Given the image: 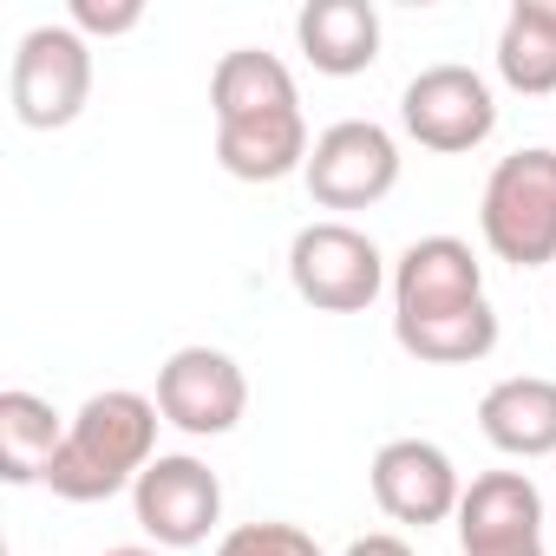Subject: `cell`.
<instances>
[{"instance_id": "cell-1", "label": "cell", "mask_w": 556, "mask_h": 556, "mask_svg": "<svg viewBox=\"0 0 556 556\" xmlns=\"http://www.w3.org/2000/svg\"><path fill=\"white\" fill-rule=\"evenodd\" d=\"M210 112H216V164L236 184H282L308 170L315 144H308L302 92L275 53L262 47L223 53L210 73Z\"/></svg>"}, {"instance_id": "cell-2", "label": "cell", "mask_w": 556, "mask_h": 556, "mask_svg": "<svg viewBox=\"0 0 556 556\" xmlns=\"http://www.w3.org/2000/svg\"><path fill=\"white\" fill-rule=\"evenodd\" d=\"M157 426H164L157 400H144L131 387L92 393L66 419V439L47 465V491L66 504H105V497L131 491L157 458Z\"/></svg>"}, {"instance_id": "cell-3", "label": "cell", "mask_w": 556, "mask_h": 556, "mask_svg": "<svg viewBox=\"0 0 556 556\" xmlns=\"http://www.w3.org/2000/svg\"><path fill=\"white\" fill-rule=\"evenodd\" d=\"M478 229H484V249L510 268L556 262V151L549 144H523L491 164L478 197Z\"/></svg>"}, {"instance_id": "cell-4", "label": "cell", "mask_w": 556, "mask_h": 556, "mask_svg": "<svg viewBox=\"0 0 556 556\" xmlns=\"http://www.w3.org/2000/svg\"><path fill=\"white\" fill-rule=\"evenodd\" d=\"M289 282L308 308L321 315H367L380 302V289H393V268L380 255V242L341 216L295 229L289 242Z\"/></svg>"}, {"instance_id": "cell-5", "label": "cell", "mask_w": 556, "mask_h": 556, "mask_svg": "<svg viewBox=\"0 0 556 556\" xmlns=\"http://www.w3.org/2000/svg\"><path fill=\"white\" fill-rule=\"evenodd\" d=\"M8 99H14V118L27 131H66L92 99V40L66 21L21 34Z\"/></svg>"}, {"instance_id": "cell-6", "label": "cell", "mask_w": 556, "mask_h": 556, "mask_svg": "<svg viewBox=\"0 0 556 556\" xmlns=\"http://www.w3.org/2000/svg\"><path fill=\"white\" fill-rule=\"evenodd\" d=\"M400 125L413 144L439 151V157H458V151H478L491 131H497V92L484 73L471 66H426L406 79L400 92Z\"/></svg>"}, {"instance_id": "cell-7", "label": "cell", "mask_w": 556, "mask_h": 556, "mask_svg": "<svg viewBox=\"0 0 556 556\" xmlns=\"http://www.w3.org/2000/svg\"><path fill=\"white\" fill-rule=\"evenodd\" d=\"M308 197L321 210H374L400 184V144L374 118H341L308 151Z\"/></svg>"}, {"instance_id": "cell-8", "label": "cell", "mask_w": 556, "mask_h": 556, "mask_svg": "<svg viewBox=\"0 0 556 556\" xmlns=\"http://www.w3.org/2000/svg\"><path fill=\"white\" fill-rule=\"evenodd\" d=\"M131 510L157 549H197L223 523V478L190 452H157L151 471L131 484Z\"/></svg>"}, {"instance_id": "cell-9", "label": "cell", "mask_w": 556, "mask_h": 556, "mask_svg": "<svg viewBox=\"0 0 556 556\" xmlns=\"http://www.w3.org/2000/svg\"><path fill=\"white\" fill-rule=\"evenodd\" d=\"M157 413L190 439H223L249 413V380L223 348H177L157 367Z\"/></svg>"}, {"instance_id": "cell-10", "label": "cell", "mask_w": 556, "mask_h": 556, "mask_svg": "<svg viewBox=\"0 0 556 556\" xmlns=\"http://www.w3.org/2000/svg\"><path fill=\"white\" fill-rule=\"evenodd\" d=\"M367 478H374V504L393 523H413V530L458 517V497H465L452 452L432 445V439H387L374 452V471Z\"/></svg>"}, {"instance_id": "cell-11", "label": "cell", "mask_w": 556, "mask_h": 556, "mask_svg": "<svg viewBox=\"0 0 556 556\" xmlns=\"http://www.w3.org/2000/svg\"><path fill=\"white\" fill-rule=\"evenodd\" d=\"M465 556H543V491L530 471H484L458 497Z\"/></svg>"}, {"instance_id": "cell-12", "label": "cell", "mask_w": 556, "mask_h": 556, "mask_svg": "<svg viewBox=\"0 0 556 556\" xmlns=\"http://www.w3.org/2000/svg\"><path fill=\"white\" fill-rule=\"evenodd\" d=\"M484 302V262L458 236H419L393 262V321H439Z\"/></svg>"}, {"instance_id": "cell-13", "label": "cell", "mask_w": 556, "mask_h": 556, "mask_svg": "<svg viewBox=\"0 0 556 556\" xmlns=\"http://www.w3.org/2000/svg\"><path fill=\"white\" fill-rule=\"evenodd\" d=\"M478 432L504 458H556V380L510 374L478 400Z\"/></svg>"}, {"instance_id": "cell-14", "label": "cell", "mask_w": 556, "mask_h": 556, "mask_svg": "<svg viewBox=\"0 0 556 556\" xmlns=\"http://www.w3.org/2000/svg\"><path fill=\"white\" fill-rule=\"evenodd\" d=\"M295 40L302 60L328 79H354L380 60V14L367 0H308L295 14Z\"/></svg>"}, {"instance_id": "cell-15", "label": "cell", "mask_w": 556, "mask_h": 556, "mask_svg": "<svg viewBox=\"0 0 556 556\" xmlns=\"http://www.w3.org/2000/svg\"><path fill=\"white\" fill-rule=\"evenodd\" d=\"M497 79L523 99L556 92V0H517L497 27Z\"/></svg>"}, {"instance_id": "cell-16", "label": "cell", "mask_w": 556, "mask_h": 556, "mask_svg": "<svg viewBox=\"0 0 556 556\" xmlns=\"http://www.w3.org/2000/svg\"><path fill=\"white\" fill-rule=\"evenodd\" d=\"M60 439H66V419L40 393H27V387L0 393V478L8 484H47Z\"/></svg>"}, {"instance_id": "cell-17", "label": "cell", "mask_w": 556, "mask_h": 556, "mask_svg": "<svg viewBox=\"0 0 556 556\" xmlns=\"http://www.w3.org/2000/svg\"><path fill=\"white\" fill-rule=\"evenodd\" d=\"M393 341L419 367H471L497 348V308L478 302V308H458V315H439V321H393Z\"/></svg>"}, {"instance_id": "cell-18", "label": "cell", "mask_w": 556, "mask_h": 556, "mask_svg": "<svg viewBox=\"0 0 556 556\" xmlns=\"http://www.w3.org/2000/svg\"><path fill=\"white\" fill-rule=\"evenodd\" d=\"M216 556H321V543L302 523H236Z\"/></svg>"}, {"instance_id": "cell-19", "label": "cell", "mask_w": 556, "mask_h": 556, "mask_svg": "<svg viewBox=\"0 0 556 556\" xmlns=\"http://www.w3.org/2000/svg\"><path fill=\"white\" fill-rule=\"evenodd\" d=\"M66 27H79L86 40H118L144 27V0H73Z\"/></svg>"}, {"instance_id": "cell-20", "label": "cell", "mask_w": 556, "mask_h": 556, "mask_svg": "<svg viewBox=\"0 0 556 556\" xmlns=\"http://www.w3.org/2000/svg\"><path fill=\"white\" fill-rule=\"evenodd\" d=\"M341 556H413V543H406V536H393V530H367V536H354Z\"/></svg>"}, {"instance_id": "cell-21", "label": "cell", "mask_w": 556, "mask_h": 556, "mask_svg": "<svg viewBox=\"0 0 556 556\" xmlns=\"http://www.w3.org/2000/svg\"><path fill=\"white\" fill-rule=\"evenodd\" d=\"M105 556H164V549H151V543H118V549H105Z\"/></svg>"}]
</instances>
